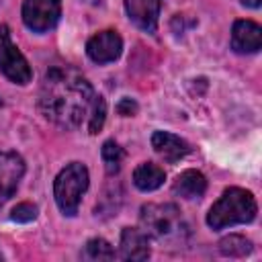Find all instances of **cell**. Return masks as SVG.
Masks as SVG:
<instances>
[{
  "mask_svg": "<svg viewBox=\"0 0 262 262\" xmlns=\"http://www.w3.org/2000/svg\"><path fill=\"white\" fill-rule=\"evenodd\" d=\"M174 192L182 199H201L207 190V178L199 170H184L174 180Z\"/></svg>",
  "mask_w": 262,
  "mask_h": 262,
  "instance_id": "obj_13",
  "label": "cell"
},
{
  "mask_svg": "<svg viewBox=\"0 0 262 262\" xmlns=\"http://www.w3.org/2000/svg\"><path fill=\"white\" fill-rule=\"evenodd\" d=\"M10 217H12L14 221H18V223H29V221H33V219L37 217V207H35L33 203H18V205L12 209Z\"/></svg>",
  "mask_w": 262,
  "mask_h": 262,
  "instance_id": "obj_18",
  "label": "cell"
},
{
  "mask_svg": "<svg viewBox=\"0 0 262 262\" xmlns=\"http://www.w3.org/2000/svg\"><path fill=\"white\" fill-rule=\"evenodd\" d=\"M151 147L168 164H174V162L182 160L190 151V145L184 139H180L178 135L168 133V131H156L151 135Z\"/></svg>",
  "mask_w": 262,
  "mask_h": 262,
  "instance_id": "obj_10",
  "label": "cell"
},
{
  "mask_svg": "<svg viewBox=\"0 0 262 262\" xmlns=\"http://www.w3.org/2000/svg\"><path fill=\"white\" fill-rule=\"evenodd\" d=\"M164 180H166L164 168H160V166L154 164V162H143V164H139V166L135 168V172H133V184H135L139 190H143V192H149V190L160 188V186L164 184Z\"/></svg>",
  "mask_w": 262,
  "mask_h": 262,
  "instance_id": "obj_14",
  "label": "cell"
},
{
  "mask_svg": "<svg viewBox=\"0 0 262 262\" xmlns=\"http://www.w3.org/2000/svg\"><path fill=\"white\" fill-rule=\"evenodd\" d=\"M129 18L143 31L154 33L160 16V0H125Z\"/></svg>",
  "mask_w": 262,
  "mask_h": 262,
  "instance_id": "obj_11",
  "label": "cell"
},
{
  "mask_svg": "<svg viewBox=\"0 0 262 262\" xmlns=\"http://www.w3.org/2000/svg\"><path fill=\"white\" fill-rule=\"evenodd\" d=\"M119 256L123 260H147L149 258V242L147 235L141 229L125 227L121 231V244H119Z\"/></svg>",
  "mask_w": 262,
  "mask_h": 262,
  "instance_id": "obj_12",
  "label": "cell"
},
{
  "mask_svg": "<svg viewBox=\"0 0 262 262\" xmlns=\"http://www.w3.org/2000/svg\"><path fill=\"white\" fill-rule=\"evenodd\" d=\"M139 221L143 227L141 231L162 246L180 248L188 242L190 227H188L182 211L174 203L143 205L141 213H139Z\"/></svg>",
  "mask_w": 262,
  "mask_h": 262,
  "instance_id": "obj_2",
  "label": "cell"
},
{
  "mask_svg": "<svg viewBox=\"0 0 262 262\" xmlns=\"http://www.w3.org/2000/svg\"><path fill=\"white\" fill-rule=\"evenodd\" d=\"M123 51V39L117 31H100L92 35L86 43V53L96 63H111L115 61Z\"/></svg>",
  "mask_w": 262,
  "mask_h": 262,
  "instance_id": "obj_7",
  "label": "cell"
},
{
  "mask_svg": "<svg viewBox=\"0 0 262 262\" xmlns=\"http://www.w3.org/2000/svg\"><path fill=\"white\" fill-rule=\"evenodd\" d=\"M25 174V162L14 151H0V207L16 192Z\"/></svg>",
  "mask_w": 262,
  "mask_h": 262,
  "instance_id": "obj_8",
  "label": "cell"
},
{
  "mask_svg": "<svg viewBox=\"0 0 262 262\" xmlns=\"http://www.w3.org/2000/svg\"><path fill=\"white\" fill-rule=\"evenodd\" d=\"M0 72L14 84H29L33 78L29 61L12 43L10 29L6 25H0Z\"/></svg>",
  "mask_w": 262,
  "mask_h": 262,
  "instance_id": "obj_5",
  "label": "cell"
},
{
  "mask_svg": "<svg viewBox=\"0 0 262 262\" xmlns=\"http://www.w3.org/2000/svg\"><path fill=\"white\" fill-rule=\"evenodd\" d=\"M61 16V0H25L23 20L35 33H45L57 25Z\"/></svg>",
  "mask_w": 262,
  "mask_h": 262,
  "instance_id": "obj_6",
  "label": "cell"
},
{
  "mask_svg": "<svg viewBox=\"0 0 262 262\" xmlns=\"http://www.w3.org/2000/svg\"><path fill=\"white\" fill-rule=\"evenodd\" d=\"M219 252L223 254V256H246V254H250L252 252V242L250 239H246L244 235H227V237H223L221 242H219Z\"/></svg>",
  "mask_w": 262,
  "mask_h": 262,
  "instance_id": "obj_17",
  "label": "cell"
},
{
  "mask_svg": "<svg viewBox=\"0 0 262 262\" xmlns=\"http://www.w3.org/2000/svg\"><path fill=\"white\" fill-rule=\"evenodd\" d=\"M88 188V170L80 162L68 164L53 182V196L59 207V211L68 217H74L78 213L82 194Z\"/></svg>",
  "mask_w": 262,
  "mask_h": 262,
  "instance_id": "obj_4",
  "label": "cell"
},
{
  "mask_svg": "<svg viewBox=\"0 0 262 262\" xmlns=\"http://www.w3.org/2000/svg\"><path fill=\"white\" fill-rule=\"evenodd\" d=\"M82 258L92 260V262H102V260H113L115 258V250L111 248V244L102 237H92L86 242Z\"/></svg>",
  "mask_w": 262,
  "mask_h": 262,
  "instance_id": "obj_15",
  "label": "cell"
},
{
  "mask_svg": "<svg viewBox=\"0 0 262 262\" xmlns=\"http://www.w3.org/2000/svg\"><path fill=\"white\" fill-rule=\"evenodd\" d=\"M258 205L250 190L231 186L209 209L207 223L211 229H225L239 223H250L256 217Z\"/></svg>",
  "mask_w": 262,
  "mask_h": 262,
  "instance_id": "obj_3",
  "label": "cell"
},
{
  "mask_svg": "<svg viewBox=\"0 0 262 262\" xmlns=\"http://www.w3.org/2000/svg\"><path fill=\"white\" fill-rule=\"evenodd\" d=\"M262 47V29L254 20H235L231 29V49L235 53H256Z\"/></svg>",
  "mask_w": 262,
  "mask_h": 262,
  "instance_id": "obj_9",
  "label": "cell"
},
{
  "mask_svg": "<svg viewBox=\"0 0 262 262\" xmlns=\"http://www.w3.org/2000/svg\"><path fill=\"white\" fill-rule=\"evenodd\" d=\"M39 108L45 119L63 129L86 125L90 131H100L106 117L102 96L70 66H53L45 72L39 90Z\"/></svg>",
  "mask_w": 262,
  "mask_h": 262,
  "instance_id": "obj_1",
  "label": "cell"
},
{
  "mask_svg": "<svg viewBox=\"0 0 262 262\" xmlns=\"http://www.w3.org/2000/svg\"><path fill=\"white\" fill-rule=\"evenodd\" d=\"M117 113H119L121 117H133V115L137 113V102L131 100V98H123V100H119V104H117Z\"/></svg>",
  "mask_w": 262,
  "mask_h": 262,
  "instance_id": "obj_19",
  "label": "cell"
},
{
  "mask_svg": "<svg viewBox=\"0 0 262 262\" xmlns=\"http://www.w3.org/2000/svg\"><path fill=\"white\" fill-rule=\"evenodd\" d=\"M100 156H102V162H104V168H106L108 174H117L121 170L125 151L119 147V143H115L113 139L104 141L102 143V149H100Z\"/></svg>",
  "mask_w": 262,
  "mask_h": 262,
  "instance_id": "obj_16",
  "label": "cell"
},
{
  "mask_svg": "<svg viewBox=\"0 0 262 262\" xmlns=\"http://www.w3.org/2000/svg\"><path fill=\"white\" fill-rule=\"evenodd\" d=\"M244 6H250V8H258L262 4V0H242Z\"/></svg>",
  "mask_w": 262,
  "mask_h": 262,
  "instance_id": "obj_20",
  "label": "cell"
}]
</instances>
